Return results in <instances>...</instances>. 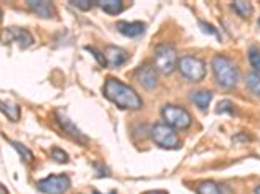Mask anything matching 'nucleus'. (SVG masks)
Masks as SVG:
<instances>
[{
    "label": "nucleus",
    "instance_id": "obj_8",
    "mask_svg": "<svg viewBox=\"0 0 260 194\" xmlns=\"http://www.w3.org/2000/svg\"><path fill=\"white\" fill-rule=\"evenodd\" d=\"M0 41L5 43V45L18 41V43L22 45V48H26V46H30L33 43V37L23 28H18V26H10V28H5L2 31V35H0Z\"/></svg>",
    "mask_w": 260,
    "mask_h": 194
},
{
    "label": "nucleus",
    "instance_id": "obj_20",
    "mask_svg": "<svg viewBox=\"0 0 260 194\" xmlns=\"http://www.w3.org/2000/svg\"><path fill=\"white\" fill-rule=\"evenodd\" d=\"M249 61H250L252 68L255 69V73L260 76V50L257 46L249 48Z\"/></svg>",
    "mask_w": 260,
    "mask_h": 194
},
{
    "label": "nucleus",
    "instance_id": "obj_10",
    "mask_svg": "<svg viewBox=\"0 0 260 194\" xmlns=\"http://www.w3.org/2000/svg\"><path fill=\"white\" fill-rule=\"evenodd\" d=\"M56 122L61 125V128H63L68 135H71L74 140H78V142H87V138H86V135L81 132L74 123L68 119V115L63 112V110H56Z\"/></svg>",
    "mask_w": 260,
    "mask_h": 194
},
{
    "label": "nucleus",
    "instance_id": "obj_28",
    "mask_svg": "<svg viewBox=\"0 0 260 194\" xmlns=\"http://www.w3.org/2000/svg\"><path fill=\"white\" fill-rule=\"evenodd\" d=\"M0 194H7V189L4 188V186H0Z\"/></svg>",
    "mask_w": 260,
    "mask_h": 194
},
{
    "label": "nucleus",
    "instance_id": "obj_25",
    "mask_svg": "<svg viewBox=\"0 0 260 194\" xmlns=\"http://www.w3.org/2000/svg\"><path fill=\"white\" fill-rule=\"evenodd\" d=\"M86 50H87V51H91V53L94 54V58L99 61V64H102V66H106V64H107V63H106V56H104V54H102L101 51H98V50H95V48L86 46Z\"/></svg>",
    "mask_w": 260,
    "mask_h": 194
},
{
    "label": "nucleus",
    "instance_id": "obj_32",
    "mask_svg": "<svg viewBox=\"0 0 260 194\" xmlns=\"http://www.w3.org/2000/svg\"><path fill=\"white\" fill-rule=\"evenodd\" d=\"M258 26H260V18H258Z\"/></svg>",
    "mask_w": 260,
    "mask_h": 194
},
{
    "label": "nucleus",
    "instance_id": "obj_2",
    "mask_svg": "<svg viewBox=\"0 0 260 194\" xmlns=\"http://www.w3.org/2000/svg\"><path fill=\"white\" fill-rule=\"evenodd\" d=\"M213 71L216 76V81L225 89L236 87L239 82V71L237 66L232 63L228 56L217 54L213 59Z\"/></svg>",
    "mask_w": 260,
    "mask_h": 194
},
{
    "label": "nucleus",
    "instance_id": "obj_16",
    "mask_svg": "<svg viewBox=\"0 0 260 194\" xmlns=\"http://www.w3.org/2000/svg\"><path fill=\"white\" fill-rule=\"evenodd\" d=\"M0 110L9 117L10 120L13 122H17L20 119V109L17 104H13V102H4V101H0Z\"/></svg>",
    "mask_w": 260,
    "mask_h": 194
},
{
    "label": "nucleus",
    "instance_id": "obj_3",
    "mask_svg": "<svg viewBox=\"0 0 260 194\" xmlns=\"http://www.w3.org/2000/svg\"><path fill=\"white\" fill-rule=\"evenodd\" d=\"M153 61L156 71H160L161 74H172L178 66V54L175 46H172L170 43L156 46Z\"/></svg>",
    "mask_w": 260,
    "mask_h": 194
},
{
    "label": "nucleus",
    "instance_id": "obj_31",
    "mask_svg": "<svg viewBox=\"0 0 260 194\" xmlns=\"http://www.w3.org/2000/svg\"><path fill=\"white\" fill-rule=\"evenodd\" d=\"M0 17H2V10H0Z\"/></svg>",
    "mask_w": 260,
    "mask_h": 194
},
{
    "label": "nucleus",
    "instance_id": "obj_22",
    "mask_svg": "<svg viewBox=\"0 0 260 194\" xmlns=\"http://www.w3.org/2000/svg\"><path fill=\"white\" fill-rule=\"evenodd\" d=\"M50 155H51L53 160H54V161H58V163H66L68 160H70V156H68L61 148H56V147H54V148L51 150V153H50Z\"/></svg>",
    "mask_w": 260,
    "mask_h": 194
},
{
    "label": "nucleus",
    "instance_id": "obj_15",
    "mask_svg": "<svg viewBox=\"0 0 260 194\" xmlns=\"http://www.w3.org/2000/svg\"><path fill=\"white\" fill-rule=\"evenodd\" d=\"M104 12L111 13V15H117L122 10H124V2L122 0H99L95 2Z\"/></svg>",
    "mask_w": 260,
    "mask_h": 194
},
{
    "label": "nucleus",
    "instance_id": "obj_29",
    "mask_svg": "<svg viewBox=\"0 0 260 194\" xmlns=\"http://www.w3.org/2000/svg\"><path fill=\"white\" fill-rule=\"evenodd\" d=\"M94 194H101V192H99V191H94ZM111 194H117V192H115V191H112Z\"/></svg>",
    "mask_w": 260,
    "mask_h": 194
},
{
    "label": "nucleus",
    "instance_id": "obj_27",
    "mask_svg": "<svg viewBox=\"0 0 260 194\" xmlns=\"http://www.w3.org/2000/svg\"><path fill=\"white\" fill-rule=\"evenodd\" d=\"M145 194H168V192L167 191H148Z\"/></svg>",
    "mask_w": 260,
    "mask_h": 194
},
{
    "label": "nucleus",
    "instance_id": "obj_1",
    "mask_svg": "<svg viewBox=\"0 0 260 194\" xmlns=\"http://www.w3.org/2000/svg\"><path fill=\"white\" fill-rule=\"evenodd\" d=\"M102 91L109 101L124 110H139L143 106V101L135 92V89L115 78H109Z\"/></svg>",
    "mask_w": 260,
    "mask_h": 194
},
{
    "label": "nucleus",
    "instance_id": "obj_5",
    "mask_svg": "<svg viewBox=\"0 0 260 194\" xmlns=\"http://www.w3.org/2000/svg\"><path fill=\"white\" fill-rule=\"evenodd\" d=\"M150 135H152V140L161 148L176 150V148H180V145H181V140H180V137L176 135L175 128L167 125V123H155V125L150 128Z\"/></svg>",
    "mask_w": 260,
    "mask_h": 194
},
{
    "label": "nucleus",
    "instance_id": "obj_14",
    "mask_svg": "<svg viewBox=\"0 0 260 194\" xmlns=\"http://www.w3.org/2000/svg\"><path fill=\"white\" fill-rule=\"evenodd\" d=\"M191 101H193V104H196L201 110H206L209 107L211 101H213V92L200 89V91L191 92Z\"/></svg>",
    "mask_w": 260,
    "mask_h": 194
},
{
    "label": "nucleus",
    "instance_id": "obj_13",
    "mask_svg": "<svg viewBox=\"0 0 260 194\" xmlns=\"http://www.w3.org/2000/svg\"><path fill=\"white\" fill-rule=\"evenodd\" d=\"M28 7L31 12H35L38 17L42 18H51L54 9H53V4L51 2H46V0H28Z\"/></svg>",
    "mask_w": 260,
    "mask_h": 194
},
{
    "label": "nucleus",
    "instance_id": "obj_21",
    "mask_svg": "<svg viewBox=\"0 0 260 194\" xmlns=\"http://www.w3.org/2000/svg\"><path fill=\"white\" fill-rule=\"evenodd\" d=\"M12 147H15V150L20 153V156L23 158L25 161H31L33 160V155H31V151L25 147L23 143H20V142H12Z\"/></svg>",
    "mask_w": 260,
    "mask_h": 194
},
{
    "label": "nucleus",
    "instance_id": "obj_7",
    "mask_svg": "<svg viewBox=\"0 0 260 194\" xmlns=\"http://www.w3.org/2000/svg\"><path fill=\"white\" fill-rule=\"evenodd\" d=\"M37 188L45 194H63L71 188V179L68 175H51L38 181Z\"/></svg>",
    "mask_w": 260,
    "mask_h": 194
},
{
    "label": "nucleus",
    "instance_id": "obj_12",
    "mask_svg": "<svg viewBox=\"0 0 260 194\" xmlns=\"http://www.w3.org/2000/svg\"><path fill=\"white\" fill-rule=\"evenodd\" d=\"M128 58L125 50H122L119 46H107L106 50V63L111 66H120L124 64Z\"/></svg>",
    "mask_w": 260,
    "mask_h": 194
},
{
    "label": "nucleus",
    "instance_id": "obj_18",
    "mask_svg": "<svg viewBox=\"0 0 260 194\" xmlns=\"http://www.w3.org/2000/svg\"><path fill=\"white\" fill-rule=\"evenodd\" d=\"M232 10H234L239 17L249 18L252 15V12H254V7H252V4H249V2L239 0V2H232Z\"/></svg>",
    "mask_w": 260,
    "mask_h": 194
},
{
    "label": "nucleus",
    "instance_id": "obj_19",
    "mask_svg": "<svg viewBox=\"0 0 260 194\" xmlns=\"http://www.w3.org/2000/svg\"><path fill=\"white\" fill-rule=\"evenodd\" d=\"M198 194H222L221 186L214 181H203L198 184Z\"/></svg>",
    "mask_w": 260,
    "mask_h": 194
},
{
    "label": "nucleus",
    "instance_id": "obj_4",
    "mask_svg": "<svg viewBox=\"0 0 260 194\" xmlns=\"http://www.w3.org/2000/svg\"><path fill=\"white\" fill-rule=\"evenodd\" d=\"M178 69H180L183 78L193 82L201 81L206 76V63L193 54H186V56L178 59Z\"/></svg>",
    "mask_w": 260,
    "mask_h": 194
},
{
    "label": "nucleus",
    "instance_id": "obj_26",
    "mask_svg": "<svg viewBox=\"0 0 260 194\" xmlns=\"http://www.w3.org/2000/svg\"><path fill=\"white\" fill-rule=\"evenodd\" d=\"M200 25H201V28H203V31H204V33L216 35V28H214L213 25H208L206 22H200Z\"/></svg>",
    "mask_w": 260,
    "mask_h": 194
},
{
    "label": "nucleus",
    "instance_id": "obj_17",
    "mask_svg": "<svg viewBox=\"0 0 260 194\" xmlns=\"http://www.w3.org/2000/svg\"><path fill=\"white\" fill-rule=\"evenodd\" d=\"M245 86L255 97H260V76L257 73H249L245 76Z\"/></svg>",
    "mask_w": 260,
    "mask_h": 194
},
{
    "label": "nucleus",
    "instance_id": "obj_6",
    "mask_svg": "<svg viewBox=\"0 0 260 194\" xmlns=\"http://www.w3.org/2000/svg\"><path fill=\"white\" fill-rule=\"evenodd\" d=\"M161 115L165 119L167 125H170L175 130H186L193 123V119H191V114L188 110L180 106H173V104L163 107Z\"/></svg>",
    "mask_w": 260,
    "mask_h": 194
},
{
    "label": "nucleus",
    "instance_id": "obj_24",
    "mask_svg": "<svg viewBox=\"0 0 260 194\" xmlns=\"http://www.w3.org/2000/svg\"><path fill=\"white\" fill-rule=\"evenodd\" d=\"M221 112H229V114L234 112V106H232V102H229V101L219 102V106H217V114H221Z\"/></svg>",
    "mask_w": 260,
    "mask_h": 194
},
{
    "label": "nucleus",
    "instance_id": "obj_9",
    "mask_svg": "<svg viewBox=\"0 0 260 194\" xmlns=\"http://www.w3.org/2000/svg\"><path fill=\"white\" fill-rule=\"evenodd\" d=\"M135 79L145 89L152 91V89H155L156 84H158V71H156L153 64H143L137 69Z\"/></svg>",
    "mask_w": 260,
    "mask_h": 194
},
{
    "label": "nucleus",
    "instance_id": "obj_30",
    "mask_svg": "<svg viewBox=\"0 0 260 194\" xmlns=\"http://www.w3.org/2000/svg\"><path fill=\"white\" fill-rule=\"evenodd\" d=\"M255 194H260V186H258V188L255 189Z\"/></svg>",
    "mask_w": 260,
    "mask_h": 194
},
{
    "label": "nucleus",
    "instance_id": "obj_11",
    "mask_svg": "<svg viewBox=\"0 0 260 194\" xmlns=\"http://www.w3.org/2000/svg\"><path fill=\"white\" fill-rule=\"evenodd\" d=\"M147 25L142 22H117V30L125 37L135 38L145 33Z\"/></svg>",
    "mask_w": 260,
    "mask_h": 194
},
{
    "label": "nucleus",
    "instance_id": "obj_23",
    "mask_svg": "<svg viewBox=\"0 0 260 194\" xmlns=\"http://www.w3.org/2000/svg\"><path fill=\"white\" fill-rule=\"evenodd\" d=\"M73 7H76V9H81V10H89L92 7V2L91 0H71L70 2Z\"/></svg>",
    "mask_w": 260,
    "mask_h": 194
}]
</instances>
